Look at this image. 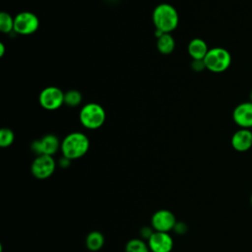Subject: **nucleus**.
I'll return each instance as SVG.
<instances>
[{"label": "nucleus", "instance_id": "obj_21", "mask_svg": "<svg viewBox=\"0 0 252 252\" xmlns=\"http://www.w3.org/2000/svg\"><path fill=\"white\" fill-rule=\"evenodd\" d=\"M173 230L178 234H183L187 231V226L184 222H176Z\"/></svg>", "mask_w": 252, "mask_h": 252}, {"label": "nucleus", "instance_id": "obj_1", "mask_svg": "<svg viewBox=\"0 0 252 252\" xmlns=\"http://www.w3.org/2000/svg\"><path fill=\"white\" fill-rule=\"evenodd\" d=\"M179 22L176 9L167 3L158 5L153 12V23L157 31L163 33H170L174 31Z\"/></svg>", "mask_w": 252, "mask_h": 252}, {"label": "nucleus", "instance_id": "obj_15", "mask_svg": "<svg viewBox=\"0 0 252 252\" xmlns=\"http://www.w3.org/2000/svg\"><path fill=\"white\" fill-rule=\"evenodd\" d=\"M104 244V236L99 231H92L86 237V246L90 251L95 252L102 248Z\"/></svg>", "mask_w": 252, "mask_h": 252}, {"label": "nucleus", "instance_id": "obj_11", "mask_svg": "<svg viewBox=\"0 0 252 252\" xmlns=\"http://www.w3.org/2000/svg\"><path fill=\"white\" fill-rule=\"evenodd\" d=\"M232 119L240 128H252V101L237 104L232 111Z\"/></svg>", "mask_w": 252, "mask_h": 252}, {"label": "nucleus", "instance_id": "obj_18", "mask_svg": "<svg viewBox=\"0 0 252 252\" xmlns=\"http://www.w3.org/2000/svg\"><path fill=\"white\" fill-rule=\"evenodd\" d=\"M0 31L5 33H9L14 31V18L7 12L0 13Z\"/></svg>", "mask_w": 252, "mask_h": 252}, {"label": "nucleus", "instance_id": "obj_6", "mask_svg": "<svg viewBox=\"0 0 252 252\" xmlns=\"http://www.w3.org/2000/svg\"><path fill=\"white\" fill-rule=\"evenodd\" d=\"M64 94L65 93L57 87L44 88L38 96L39 104L46 110L58 109L64 103Z\"/></svg>", "mask_w": 252, "mask_h": 252}, {"label": "nucleus", "instance_id": "obj_19", "mask_svg": "<svg viewBox=\"0 0 252 252\" xmlns=\"http://www.w3.org/2000/svg\"><path fill=\"white\" fill-rule=\"evenodd\" d=\"M15 135L10 128H2L0 131V146L2 148H7L11 146L14 142Z\"/></svg>", "mask_w": 252, "mask_h": 252}, {"label": "nucleus", "instance_id": "obj_14", "mask_svg": "<svg viewBox=\"0 0 252 252\" xmlns=\"http://www.w3.org/2000/svg\"><path fill=\"white\" fill-rule=\"evenodd\" d=\"M158 50L164 55L170 54L175 47V40L170 33H162L157 40Z\"/></svg>", "mask_w": 252, "mask_h": 252}, {"label": "nucleus", "instance_id": "obj_10", "mask_svg": "<svg viewBox=\"0 0 252 252\" xmlns=\"http://www.w3.org/2000/svg\"><path fill=\"white\" fill-rule=\"evenodd\" d=\"M151 252H170L173 248V239L168 232L154 231L148 239Z\"/></svg>", "mask_w": 252, "mask_h": 252}, {"label": "nucleus", "instance_id": "obj_26", "mask_svg": "<svg viewBox=\"0 0 252 252\" xmlns=\"http://www.w3.org/2000/svg\"><path fill=\"white\" fill-rule=\"evenodd\" d=\"M250 203H251V206H252V194H251V197H250Z\"/></svg>", "mask_w": 252, "mask_h": 252}, {"label": "nucleus", "instance_id": "obj_17", "mask_svg": "<svg viewBox=\"0 0 252 252\" xmlns=\"http://www.w3.org/2000/svg\"><path fill=\"white\" fill-rule=\"evenodd\" d=\"M82 101V94L79 91L70 90L64 94V103L71 107L78 106Z\"/></svg>", "mask_w": 252, "mask_h": 252}, {"label": "nucleus", "instance_id": "obj_12", "mask_svg": "<svg viewBox=\"0 0 252 252\" xmlns=\"http://www.w3.org/2000/svg\"><path fill=\"white\" fill-rule=\"evenodd\" d=\"M230 142L235 151L240 153L246 152L252 148V131L240 128L233 133Z\"/></svg>", "mask_w": 252, "mask_h": 252}, {"label": "nucleus", "instance_id": "obj_7", "mask_svg": "<svg viewBox=\"0 0 252 252\" xmlns=\"http://www.w3.org/2000/svg\"><path fill=\"white\" fill-rule=\"evenodd\" d=\"M39 20L32 12H21L14 18V32L19 34H32L37 31Z\"/></svg>", "mask_w": 252, "mask_h": 252}, {"label": "nucleus", "instance_id": "obj_5", "mask_svg": "<svg viewBox=\"0 0 252 252\" xmlns=\"http://www.w3.org/2000/svg\"><path fill=\"white\" fill-rule=\"evenodd\" d=\"M56 162L52 156L39 155L33 159L31 165L32 174L36 179H46L49 178L55 171Z\"/></svg>", "mask_w": 252, "mask_h": 252}, {"label": "nucleus", "instance_id": "obj_24", "mask_svg": "<svg viewBox=\"0 0 252 252\" xmlns=\"http://www.w3.org/2000/svg\"><path fill=\"white\" fill-rule=\"evenodd\" d=\"M4 53H5V45L3 42H0V56L3 57Z\"/></svg>", "mask_w": 252, "mask_h": 252}, {"label": "nucleus", "instance_id": "obj_16", "mask_svg": "<svg viewBox=\"0 0 252 252\" xmlns=\"http://www.w3.org/2000/svg\"><path fill=\"white\" fill-rule=\"evenodd\" d=\"M125 252H150L148 243L140 238H133L125 245Z\"/></svg>", "mask_w": 252, "mask_h": 252}, {"label": "nucleus", "instance_id": "obj_20", "mask_svg": "<svg viewBox=\"0 0 252 252\" xmlns=\"http://www.w3.org/2000/svg\"><path fill=\"white\" fill-rule=\"evenodd\" d=\"M192 68L195 71H202V70H204L206 68L205 63H204V59L203 60H193Z\"/></svg>", "mask_w": 252, "mask_h": 252}, {"label": "nucleus", "instance_id": "obj_25", "mask_svg": "<svg viewBox=\"0 0 252 252\" xmlns=\"http://www.w3.org/2000/svg\"><path fill=\"white\" fill-rule=\"evenodd\" d=\"M250 101H252V90L250 92Z\"/></svg>", "mask_w": 252, "mask_h": 252}, {"label": "nucleus", "instance_id": "obj_4", "mask_svg": "<svg viewBox=\"0 0 252 252\" xmlns=\"http://www.w3.org/2000/svg\"><path fill=\"white\" fill-rule=\"evenodd\" d=\"M206 69L214 73H220L225 71L231 63L230 53L222 47H214L209 49L204 58Z\"/></svg>", "mask_w": 252, "mask_h": 252}, {"label": "nucleus", "instance_id": "obj_8", "mask_svg": "<svg viewBox=\"0 0 252 252\" xmlns=\"http://www.w3.org/2000/svg\"><path fill=\"white\" fill-rule=\"evenodd\" d=\"M176 222V218L173 213L165 209L155 212L151 220V224L155 231L161 232H168L172 230Z\"/></svg>", "mask_w": 252, "mask_h": 252}, {"label": "nucleus", "instance_id": "obj_3", "mask_svg": "<svg viewBox=\"0 0 252 252\" xmlns=\"http://www.w3.org/2000/svg\"><path fill=\"white\" fill-rule=\"evenodd\" d=\"M80 121L85 128L97 129L105 121V111L101 105L95 102H90L81 108Z\"/></svg>", "mask_w": 252, "mask_h": 252}, {"label": "nucleus", "instance_id": "obj_2", "mask_svg": "<svg viewBox=\"0 0 252 252\" xmlns=\"http://www.w3.org/2000/svg\"><path fill=\"white\" fill-rule=\"evenodd\" d=\"M90 148L89 138L82 132L68 134L61 142V152L63 157L70 160L84 157Z\"/></svg>", "mask_w": 252, "mask_h": 252}, {"label": "nucleus", "instance_id": "obj_9", "mask_svg": "<svg viewBox=\"0 0 252 252\" xmlns=\"http://www.w3.org/2000/svg\"><path fill=\"white\" fill-rule=\"evenodd\" d=\"M61 147V143L55 135L47 134L43 136L41 139L32 142L31 148L33 153L37 156L39 155H47L53 156L58 149Z\"/></svg>", "mask_w": 252, "mask_h": 252}, {"label": "nucleus", "instance_id": "obj_13", "mask_svg": "<svg viewBox=\"0 0 252 252\" xmlns=\"http://www.w3.org/2000/svg\"><path fill=\"white\" fill-rule=\"evenodd\" d=\"M208 51V45L202 38H193L188 44V53L193 60H203Z\"/></svg>", "mask_w": 252, "mask_h": 252}, {"label": "nucleus", "instance_id": "obj_22", "mask_svg": "<svg viewBox=\"0 0 252 252\" xmlns=\"http://www.w3.org/2000/svg\"><path fill=\"white\" fill-rule=\"evenodd\" d=\"M151 228H153V227H148V226H145V227H143V228H141V230H140V234L144 237V238H147V239H149L150 238V236L153 234V230L151 229Z\"/></svg>", "mask_w": 252, "mask_h": 252}, {"label": "nucleus", "instance_id": "obj_23", "mask_svg": "<svg viewBox=\"0 0 252 252\" xmlns=\"http://www.w3.org/2000/svg\"><path fill=\"white\" fill-rule=\"evenodd\" d=\"M70 161H71V160H70L69 158L63 157V158L59 160V165H60L61 167H67V166L70 164Z\"/></svg>", "mask_w": 252, "mask_h": 252}]
</instances>
